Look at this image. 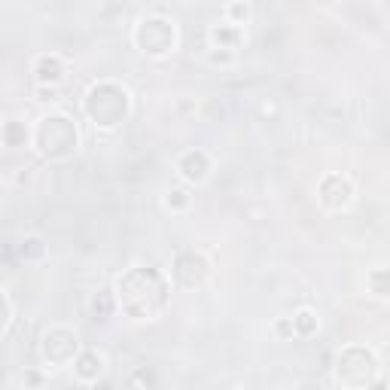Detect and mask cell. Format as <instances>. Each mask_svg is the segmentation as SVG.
I'll return each mask as SVG.
<instances>
[{
    "mask_svg": "<svg viewBox=\"0 0 390 390\" xmlns=\"http://www.w3.org/2000/svg\"><path fill=\"white\" fill-rule=\"evenodd\" d=\"M101 372H104V357L101 354H95V351L80 354V360H77V378L80 381H92L95 375H101Z\"/></svg>",
    "mask_w": 390,
    "mask_h": 390,
    "instance_id": "3957f363",
    "label": "cell"
},
{
    "mask_svg": "<svg viewBox=\"0 0 390 390\" xmlns=\"http://www.w3.org/2000/svg\"><path fill=\"white\" fill-rule=\"evenodd\" d=\"M293 333H299V336L317 333V317H314L311 311H299L296 317H293Z\"/></svg>",
    "mask_w": 390,
    "mask_h": 390,
    "instance_id": "5b68a950",
    "label": "cell"
},
{
    "mask_svg": "<svg viewBox=\"0 0 390 390\" xmlns=\"http://www.w3.org/2000/svg\"><path fill=\"white\" fill-rule=\"evenodd\" d=\"M211 40H213V49H229L232 52V49L238 46V40H241V31H238L235 24H232V28L229 24H220V28L211 31Z\"/></svg>",
    "mask_w": 390,
    "mask_h": 390,
    "instance_id": "277c9868",
    "label": "cell"
},
{
    "mask_svg": "<svg viewBox=\"0 0 390 390\" xmlns=\"http://www.w3.org/2000/svg\"><path fill=\"white\" fill-rule=\"evenodd\" d=\"M229 15L232 19H247L250 10H247V3H235V6H229Z\"/></svg>",
    "mask_w": 390,
    "mask_h": 390,
    "instance_id": "ba28073f",
    "label": "cell"
},
{
    "mask_svg": "<svg viewBox=\"0 0 390 390\" xmlns=\"http://www.w3.org/2000/svg\"><path fill=\"white\" fill-rule=\"evenodd\" d=\"M177 168L189 183H202V180H207V171H211V159H207V153H202V149H193V153H186L180 159Z\"/></svg>",
    "mask_w": 390,
    "mask_h": 390,
    "instance_id": "6da1fadb",
    "label": "cell"
},
{
    "mask_svg": "<svg viewBox=\"0 0 390 390\" xmlns=\"http://www.w3.org/2000/svg\"><path fill=\"white\" fill-rule=\"evenodd\" d=\"M64 80V64H61V58H55V55H43L37 61V82L40 86H58V82Z\"/></svg>",
    "mask_w": 390,
    "mask_h": 390,
    "instance_id": "7a4b0ae2",
    "label": "cell"
},
{
    "mask_svg": "<svg viewBox=\"0 0 390 390\" xmlns=\"http://www.w3.org/2000/svg\"><path fill=\"white\" fill-rule=\"evenodd\" d=\"M384 278H387V269H375L372 275L366 278L372 287H375V296L378 299H387V284H384Z\"/></svg>",
    "mask_w": 390,
    "mask_h": 390,
    "instance_id": "8992f818",
    "label": "cell"
},
{
    "mask_svg": "<svg viewBox=\"0 0 390 390\" xmlns=\"http://www.w3.org/2000/svg\"><path fill=\"white\" fill-rule=\"evenodd\" d=\"M171 204H180V207H183V204H189V195L183 193V189H171V193H168V207Z\"/></svg>",
    "mask_w": 390,
    "mask_h": 390,
    "instance_id": "52a82bcc",
    "label": "cell"
}]
</instances>
